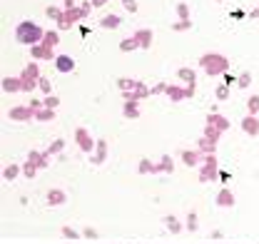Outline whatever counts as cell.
<instances>
[{"mask_svg":"<svg viewBox=\"0 0 259 244\" xmlns=\"http://www.w3.org/2000/svg\"><path fill=\"white\" fill-rule=\"evenodd\" d=\"M42 37H45V30L37 25V23H32V20H23V23H18V28H15V40L20 43V45H40L42 43Z\"/></svg>","mask_w":259,"mask_h":244,"instance_id":"6da1fadb","label":"cell"},{"mask_svg":"<svg viewBox=\"0 0 259 244\" xmlns=\"http://www.w3.org/2000/svg\"><path fill=\"white\" fill-rule=\"evenodd\" d=\"M199 65H202V70H204L209 77L227 75V70H229V60H227L222 53H207V55H202V58H199Z\"/></svg>","mask_w":259,"mask_h":244,"instance_id":"7a4b0ae2","label":"cell"},{"mask_svg":"<svg viewBox=\"0 0 259 244\" xmlns=\"http://www.w3.org/2000/svg\"><path fill=\"white\" fill-rule=\"evenodd\" d=\"M90 8H93L90 3H88V5H82V8H77V5H75V8H63L65 13H63V20L58 23V30H70L77 20H85V18H88V13H90Z\"/></svg>","mask_w":259,"mask_h":244,"instance_id":"3957f363","label":"cell"},{"mask_svg":"<svg viewBox=\"0 0 259 244\" xmlns=\"http://www.w3.org/2000/svg\"><path fill=\"white\" fill-rule=\"evenodd\" d=\"M20 80H23V92H32L37 88V83H40V67L30 62V65H25L23 67V72L18 75Z\"/></svg>","mask_w":259,"mask_h":244,"instance_id":"277c9868","label":"cell"},{"mask_svg":"<svg viewBox=\"0 0 259 244\" xmlns=\"http://www.w3.org/2000/svg\"><path fill=\"white\" fill-rule=\"evenodd\" d=\"M8 117L15 122H30L35 117V110H32L30 105H18V107H13L10 112H8Z\"/></svg>","mask_w":259,"mask_h":244,"instance_id":"5b68a950","label":"cell"},{"mask_svg":"<svg viewBox=\"0 0 259 244\" xmlns=\"http://www.w3.org/2000/svg\"><path fill=\"white\" fill-rule=\"evenodd\" d=\"M75 142L80 145L82 152H88V154H90L93 147H97V142H93V137H90V132H88L85 127H77V130H75Z\"/></svg>","mask_w":259,"mask_h":244,"instance_id":"8992f818","label":"cell"},{"mask_svg":"<svg viewBox=\"0 0 259 244\" xmlns=\"http://www.w3.org/2000/svg\"><path fill=\"white\" fill-rule=\"evenodd\" d=\"M30 58L32 60H53L55 62L58 55L53 53V48H48V45H42V43H40V45H32L30 48Z\"/></svg>","mask_w":259,"mask_h":244,"instance_id":"52a82bcc","label":"cell"},{"mask_svg":"<svg viewBox=\"0 0 259 244\" xmlns=\"http://www.w3.org/2000/svg\"><path fill=\"white\" fill-rule=\"evenodd\" d=\"M135 43H137V48H142V50H150V45H152V40H155V35L150 28H140V30H135Z\"/></svg>","mask_w":259,"mask_h":244,"instance_id":"ba28073f","label":"cell"},{"mask_svg":"<svg viewBox=\"0 0 259 244\" xmlns=\"http://www.w3.org/2000/svg\"><path fill=\"white\" fill-rule=\"evenodd\" d=\"M147 95H152V90H150L145 83H140V85H137L132 92H122L125 102H140V100H142V97H147Z\"/></svg>","mask_w":259,"mask_h":244,"instance_id":"9c48e42d","label":"cell"},{"mask_svg":"<svg viewBox=\"0 0 259 244\" xmlns=\"http://www.w3.org/2000/svg\"><path fill=\"white\" fill-rule=\"evenodd\" d=\"M214 175H217V159H214V154H207L204 167H202V180H212Z\"/></svg>","mask_w":259,"mask_h":244,"instance_id":"30bf717a","label":"cell"},{"mask_svg":"<svg viewBox=\"0 0 259 244\" xmlns=\"http://www.w3.org/2000/svg\"><path fill=\"white\" fill-rule=\"evenodd\" d=\"M55 70H58V72H72V70H75V60H72V58H70V55H58V58H55Z\"/></svg>","mask_w":259,"mask_h":244,"instance_id":"8fae6325","label":"cell"},{"mask_svg":"<svg viewBox=\"0 0 259 244\" xmlns=\"http://www.w3.org/2000/svg\"><path fill=\"white\" fill-rule=\"evenodd\" d=\"M242 130H244L249 137H257L259 135V120L254 117V115H247V117L242 120Z\"/></svg>","mask_w":259,"mask_h":244,"instance_id":"7c38bea8","label":"cell"},{"mask_svg":"<svg viewBox=\"0 0 259 244\" xmlns=\"http://www.w3.org/2000/svg\"><path fill=\"white\" fill-rule=\"evenodd\" d=\"M207 125L217 127L220 132H225V130H229V120H227L225 115H220V112H212V115L207 117Z\"/></svg>","mask_w":259,"mask_h":244,"instance_id":"4fadbf2b","label":"cell"},{"mask_svg":"<svg viewBox=\"0 0 259 244\" xmlns=\"http://www.w3.org/2000/svg\"><path fill=\"white\" fill-rule=\"evenodd\" d=\"M100 25H102L105 30H115V28H120V25H122V18H120V15H115V13H110V15H105V18L100 20Z\"/></svg>","mask_w":259,"mask_h":244,"instance_id":"5bb4252c","label":"cell"},{"mask_svg":"<svg viewBox=\"0 0 259 244\" xmlns=\"http://www.w3.org/2000/svg\"><path fill=\"white\" fill-rule=\"evenodd\" d=\"M3 90L5 92H23V80H20V77H3Z\"/></svg>","mask_w":259,"mask_h":244,"instance_id":"9a60e30c","label":"cell"},{"mask_svg":"<svg viewBox=\"0 0 259 244\" xmlns=\"http://www.w3.org/2000/svg\"><path fill=\"white\" fill-rule=\"evenodd\" d=\"M172 102H182L185 97H187V92H185V88H177V85H167V92H164Z\"/></svg>","mask_w":259,"mask_h":244,"instance_id":"2e32d148","label":"cell"},{"mask_svg":"<svg viewBox=\"0 0 259 244\" xmlns=\"http://www.w3.org/2000/svg\"><path fill=\"white\" fill-rule=\"evenodd\" d=\"M177 77H180L182 83H187V85H194V83H197V75H194L192 67H180V70H177Z\"/></svg>","mask_w":259,"mask_h":244,"instance_id":"e0dca14e","label":"cell"},{"mask_svg":"<svg viewBox=\"0 0 259 244\" xmlns=\"http://www.w3.org/2000/svg\"><path fill=\"white\" fill-rule=\"evenodd\" d=\"M105 157H107V142L105 140H97V147H95V154H93V162L100 165V162H105Z\"/></svg>","mask_w":259,"mask_h":244,"instance_id":"ac0fdd59","label":"cell"},{"mask_svg":"<svg viewBox=\"0 0 259 244\" xmlns=\"http://www.w3.org/2000/svg\"><path fill=\"white\" fill-rule=\"evenodd\" d=\"M122 115H125L127 120H137V117H140V107H137V102H125Z\"/></svg>","mask_w":259,"mask_h":244,"instance_id":"d6986e66","label":"cell"},{"mask_svg":"<svg viewBox=\"0 0 259 244\" xmlns=\"http://www.w3.org/2000/svg\"><path fill=\"white\" fill-rule=\"evenodd\" d=\"M60 43V32L58 30H48L45 32V37H42V45H48V48H53L55 50V45Z\"/></svg>","mask_w":259,"mask_h":244,"instance_id":"ffe728a7","label":"cell"},{"mask_svg":"<svg viewBox=\"0 0 259 244\" xmlns=\"http://www.w3.org/2000/svg\"><path fill=\"white\" fill-rule=\"evenodd\" d=\"M137 85H140V80H132V77H120V80H117V88L122 92H132Z\"/></svg>","mask_w":259,"mask_h":244,"instance_id":"44dd1931","label":"cell"},{"mask_svg":"<svg viewBox=\"0 0 259 244\" xmlns=\"http://www.w3.org/2000/svg\"><path fill=\"white\" fill-rule=\"evenodd\" d=\"M214 150H217V142H212V140H207V137H202V140H199V152L214 154Z\"/></svg>","mask_w":259,"mask_h":244,"instance_id":"7402d4cb","label":"cell"},{"mask_svg":"<svg viewBox=\"0 0 259 244\" xmlns=\"http://www.w3.org/2000/svg\"><path fill=\"white\" fill-rule=\"evenodd\" d=\"M53 117H55V110H50V107H42V110L35 112V120L37 122H50Z\"/></svg>","mask_w":259,"mask_h":244,"instance_id":"603a6c76","label":"cell"},{"mask_svg":"<svg viewBox=\"0 0 259 244\" xmlns=\"http://www.w3.org/2000/svg\"><path fill=\"white\" fill-rule=\"evenodd\" d=\"M217 202H220L222 207H229V205L234 202V197H232V192H229V189H222V192L217 194Z\"/></svg>","mask_w":259,"mask_h":244,"instance_id":"cb8c5ba5","label":"cell"},{"mask_svg":"<svg viewBox=\"0 0 259 244\" xmlns=\"http://www.w3.org/2000/svg\"><path fill=\"white\" fill-rule=\"evenodd\" d=\"M182 159H185V165H187V167H194V165L199 162V152H190V150H185V152H182Z\"/></svg>","mask_w":259,"mask_h":244,"instance_id":"d4e9b609","label":"cell"},{"mask_svg":"<svg viewBox=\"0 0 259 244\" xmlns=\"http://www.w3.org/2000/svg\"><path fill=\"white\" fill-rule=\"evenodd\" d=\"M220 135H222V132H220L217 127H212V125H204V137H207V140L217 142V140H220Z\"/></svg>","mask_w":259,"mask_h":244,"instance_id":"484cf974","label":"cell"},{"mask_svg":"<svg viewBox=\"0 0 259 244\" xmlns=\"http://www.w3.org/2000/svg\"><path fill=\"white\" fill-rule=\"evenodd\" d=\"M63 13H65V10H60V8H55V5H50V8L45 10V15H48V18H53L55 23H60V20H63Z\"/></svg>","mask_w":259,"mask_h":244,"instance_id":"4316f807","label":"cell"},{"mask_svg":"<svg viewBox=\"0 0 259 244\" xmlns=\"http://www.w3.org/2000/svg\"><path fill=\"white\" fill-rule=\"evenodd\" d=\"M177 18L180 20H190V5L187 3H177Z\"/></svg>","mask_w":259,"mask_h":244,"instance_id":"83f0119b","label":"cell"},{"mask_svg":"<svg viewBox=\"0 0 259 244\" xmlns=\"http://www.w3.org/2000/svg\"><path fill=\"white\" fill-rule=\"evenodd\" d=\"M120 50H122V53H132V50H137V43H135V37H125V40L120 43Z\"/></svg>","mask_w":259,"mask_h":244,"instance_id":"f1b7e54d","label":"cell"},{"mask_svg":"<svg viewBox=\"0 0 259 244\" xmlns=\"http://www.w3.org/2000/svg\"><path fill=\"white\" fill-rule=\"evenodd\" d=\"M247 110H249V115H257L259 112V95H252V97L247 100Z\"/></svg>","mask_w":259,"mask_h":244,"instance_id":"f546056e","label":"cell"},{"mask_svg":"<svg viewBox=\"0 0 259 244\" xmlns=\"http://www.w3.org/2000/svg\"><path fill=\"white\" fill-rule=\"evenodd\" d=\"M190 28H192V20H177V23L172 25L175 32H185V30H190Z\"/></svg>","mask_w":259,"mask_h":244,"instance_id":"4dcf8cb0","label":"cell"},{"mask_svg":"<svg viewBox=\"0 0 259 244\" xmlns=\"http://www.w3.org/2000/svg\"><path fill=\"white\" fill-rule=\"evenodd\" d=\"M249 83H252V75H249V72H239V77H237V88H249Z\"/></svg>","mask_w":259,"mask_h":244,"instance_id":"1f68e13d","label":"cell"},{"mask_svg":"<svg viewBox=\"0 0 259 244\" xmlns=\"http://www.w3.org/2000/svg\"><path fill=\"white\" fill-rule=\"evenodd\" d=\"M45 107H50V110H55L58 105H60V100H58V95H45Z\"/></svg>","mask_w":259,"mask_h":244,"instance_id":"d6a6232c","label":"cell"},{"mask_svg":"<svg viewBox=\"0 0 259 244\" xmlns=\"http://www.w3.org/2000/svg\"><path fill=\"white\" fill-rule=\"evenodd\" d=\"M37 88H40V90L45 92V95H53V85H50V80H45V77H40Z\"/></svg>","mask_w":259,"mask_h":244,"instance_id":"836d02e7","label":"cell"},{"mask_svg":"<svg viewBox=\"0 0 259 244\" xmlns=\"http://www.w3.org/2000/svg\"><path fill=\"white\" fill-rule=\"evenodd\" d=\"M214 95H217V100L222 102V100H227V97H229V88H227V85H220V88L214 90Z\"/></svg>","mask_w":259,"mask_h":244,"instance_id":"e575fe53","label":"cell"},{"mask_svg":"<svg viewBox=\"0 0 259 244\" xmlns=\"http://www.w3.org/2000/svg\"><path fill=\"white\" fill-rule=\"evenodd\" d=\"M48 199H50V205H60V202H65V194L63 192H50Z\"/></svg>","mask_w":259,"mask_h":244,"instance_id":"d590c367","label":"cell"},{"mask_svg":"<svg viewBox=\"0 0 259 244\" xmlns=\"http://www.w3.org/2000/svg\"><path fill=\"white\" fill-rule=\"evenodd\" d=\"M65 147V140H55L53 145H50V150H48V154H55V152H60Z\"/></svg>","mask_w":259,"mask_h":244,"instance_id":"8d00e7d4","label":"cell"},{"mask_svg":"<svg viewBox=\"0 0 259 244\" xmlns=\"http://www.w3.org/2000/svg\"><path fill=\"white\" fill-rule=\"evenodd\" d=\"M18 175V167L15 165H10V167H5V180H13Z\"/></svg>","mask_w":259,"mask_h":244,"instance_id":"74e56055","label":"cell"},{"mask_svg":"<svg viewBox=\"0 0 259 244\" xmlns=\"http://www.w3.org/2000/svg\"><path fill=\"white\" fill-rule=\"evenodd\" d=\"M122 5H125L127 13H137V3L135 0H122Z\"/></svg>","mask_w":259,"mask_h":244,"instance_id":"f35d334b","label":"cell"},{"mask_svg":"<svg viewBox=\"0 0 259 244\" xmlns=\"http://www.w3.org/2000/svg\"><path fill=\"white\" fill-rule=\"evenodd\" d=\"M157 170H164V172H172V159H169V157H164V159H162V165L157 167Z\"/></svg>","mask_w":259,"mask_h":244,"instance_id":"ab89813d","label":"cell"},{"mask_svg":"<svg viewBox=\"0 0 259 244\" xmlns=\"http://www.w3.org/2000/svg\"><path fill=\"white\" fill-rule=\"evenodd\" d=\"M140 172H152V165H150V159H142V162H140Z\"/></svg>","mask_w":259,"mask_h":244,"instance_id":"60d3db41","label":"cell"},{"mask_svg":"<svg viewBox=\"0 0 259 244\" xmlns=\"http://www.w3.org/2000/svg\"><path fill=\"white\" fill-rule=\"evenodd\" d=\"M30 107L37 112V110H42V107H45V102H42V100H30Z\"/></svg>","mask_w":259,"mask_h":244,"instance_id":"b9f144b4","label":"cell"},{"mask_svg":"<svg viewBox=\"0 0 259 244\" xmlns=\"http://www.w3.org/2000/svg\"><path fill=\"white\" fill-rule=\"evenodd\" d=\"M35 170H37V167H35V165H30V162H28V165L23 167V172H25L28 177H32V175H35Z\"/></svg>","mask_w":259,"mask_h":244,"instance_id":"7bdbcfd3","label":"cell"},{"mask_svg":"<svg viewBox=\"0 0 259 244\" xmlns=\"http://www.w3.org/2000/svg\"><path fill=\"white\" fill-rule=\"evenodd\" d=\"M160 92H167V85H164V83H160V85L152 88V95H160Z\"/></svg>","mask_w":259,"mask_h":244,"instance_id":"ee69618b","label":"cell"},{"mask_svg":"<svg viewBox=\"0 0 259 244\" xmlns=\"http://www.w3.org/2000/svg\"><path fill=\"white\" fill-rule=\"evenodd\" d=\"M107 3H110V0H90L93 8H102V5H107Z\"/></svg>","mask_w":259,"mask_h":244,"instance_id":"f6af8a7d","label":"cell"},{"mask_svg":"<svg viewBox=\"0 0 259 244\" xmlns=\"http://www.w3.org/2000/svg\"><path fill=\"white\" fill-rule=\"evenodd\" d=\"M167 224H169V229H172V232H177V229H180V227H177V222H175V219H167Z\"/></svg>","mask_w":259,"mask_h":244,"instance_id":"bcb514c9","label":"cell"},{"mask_svg":"<svg viewBox=\"0 0 259 244\" xmlns=\"http://www.w3.org/2000/svg\"><path fill=\"white\" fill-rule=\"evenodd\" d=\"M185 92H187V97H194V85H187V88H185Z\"/></svg>","mask_w":259,"mask_h":244,"instance_id":"7dc6e473","label":"cell"},{"mask_svg":"<svg viewBox=\"0 0 259 244\" xmlns=\"http://www.w3.org/2000/svg\"><path fill=\"white\" fill-rule=\"evenodd\" d=\"M63 8H75V0H63Z\"/></svg>","mask_w":259,"mask_h":244,"instance_id":"c3c4849f","label":"cell"},{"mask_svg":"<svg viewBox=\"0 0 259 244\" xmlns=\"http://www.w3.org/2000/svg\"><path fill=\"white\" fill-rule=\"evenodd\" d=\"M249 18H259V8H254V10L249 13Z\"/></svg>","mask_w":259,"mask_h":244,"instance_id":"681fc988","label":"cell"},{"mask_svg":"<svg viewBox=\"0 0 259 244\" xmlns=\"http://www.w3.org/2000/svg\"><path fill=\"white\" fill-rule=\"evenodd\" d=\"M217 3H222V0H217Z\"/></svg>","mask_w":259,"mask_h":244,"instance_id":"f907efd6","label":"cell"}]
</instances>
